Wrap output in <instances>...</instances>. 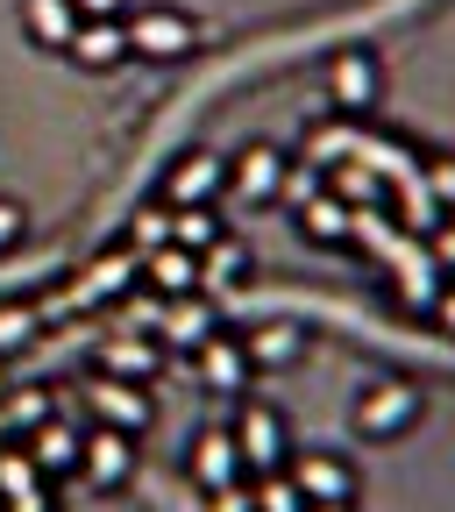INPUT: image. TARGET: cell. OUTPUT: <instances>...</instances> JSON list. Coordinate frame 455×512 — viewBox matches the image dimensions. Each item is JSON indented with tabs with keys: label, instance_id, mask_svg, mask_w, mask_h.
<instances>
[{
	"label": "cell",
	"instance_id": "f1b7e54d",
	"mask_svg": "<svg viewBox=\"0 0 455 512\" xmlns=\"http://www.w3.org/2000/svg\"><path fill=\"white\" fill-rule=\"evenodd\" d=\"M256 512H306L292 470H271V477H256Z\"/></svg>",
	"mask_w": 455,
	"mask_h": 512
},
{
	"label": "cell",
	"instance_id": "ba28073f",
	"mask_svg": "<svg viewBox=\"0 0 455 512\" xmlns=\"http://www.w3.org/2000/svg\"><path fill=\"white\" fill-rule=\"evenodd\" d=\"M79 477L93 491H121L128 477H136V434H121V427H93L86 448H79Z\"/></svg>",
	"mask_w": 455,
	"mask_h": 512
},
{
	"label": "cell",
	"instance_id": "6da1fadb",
	"mask_svg": "<svg viewBox=\"0 0 455 512\" xmlns=\"http://www.w3.org/2000/svg\"><path fill=\"white\" fill-rule=\"evenodd\" d=\"M228 434H235V448H242V470H249V477H271V470L292 463V427H285V413L264 406V399H242Z\"/></svg>",
	"mask_w": 455,
	"mask_h": 512
},
{
	"label": "cell",
	"instance_id": "7402d4cb",
	"mask_svg": "<svg viewBox=\"0 0 455 512\" xmlns=\"http://www.w3.org/2000/svg\"><path fill=\"white\" fill-rule=\"evenodd\" d=\"M242 349H249L256 370H285V363H299L306 335L292 328V320H264V328H249V335H242Z\"/></svg>",
	"mask_w": 455,
	"mask_h": 512
},
{
	"label": "cell",
	"instance_id": "1f68e13d",
	"mask_svg": "<svg viewBox=\"0 0 455 512\" xmlns=\"http://www.w3.org/2000/svg\"><path fill=\"white\" fill-rule=\"evenodd\" d=\"M328 157H356V128H320V136L306 143V164L328 171Z\"/></svg>",
	"mask_w": 455,
	"mask_h": 512
},
{
	"label": "cell",
	"instance_id": "d4e9b609",
	"mask_svg": "<svg viewBox=\"0 0 455 512\" xmlns=\"http://www.w3.org/2000/svg\"><path fill=\"white\" fill-rule=\"evenodd\" d=\"M50 413H57V399H50V392H36V384H22V392L0 399V427H8V441H15V434H36Z\"/></svg>",
	"mask_w": 455,
	"mask_h": 512
},
{
	"label": "cell",
	"instance_id": "5bb4252c",
	"mask_svg": "<svg viewBox=\"0 0 455 512\" xmlns=\"http://www.w3.org/2000/svg\"><path fill=\"white\" fill-rule=\"evenodd\" d=\"M22 448H29V463L43 470V477H72L79 470V448H86V434L64 420V413H50L36 434H22Z\"/></svg>",
	"mask_w": 455,
	"mask_h": 512
},
{
	"label": "cell",
	"instance_id": "7a4b0ae2",
	"mask_svg": "<svg viewBox=\"0 0 455 512\" xmlns=\"http://www.w3.org/2000/svg\"><path fill=\"white\" fill-rule=\"evenodd\" d=\"M143 278V256L128 249V242H114V249H100L93 264L72 278V292H64V306L72 313H93V306H114V299H128V285Z\"/></svg>",
	"mask_w": 455,
	"mask_h": 512
},
{
	"label": "cell",
	"instance_id": "52a82bcc",
	"mask_svg": "<svg viewBox=\"0 0 455 512\" xmlns=\"http://www.w3.org/2000/svg\"><path fill=\"white\" fill-rule=\"evenodd\" d=\"M413 420H420L413 384H370V392L356 399V434H370V441H399Z\"/></svg>",
	"mask_w": 455,
	"mask_h": 512
},
{
	"label": "cell",
	"instance_id": "8992f818",
	"mask_svg": "<svg viewBox=\"0 0 455 512\" xmlns=\"http://www.w3.org/2000/svg\"><path fill=\"white\" fill-rule=\"evenodd\" d=\"M285 171H292V157H285L278 143H249V150L228 164V192H235L242 207H278Z\"/></svg>",
	"mask_w": 455,
	"mask_h": 512
},
{
	"label": "cell",
	"instance_id": "9c48e42d",
	"mask_svg": "<svg viewBox=\"0 0 455 512\" xmlns=\"http://www.w3.org/2000/svg\"><path fill=\"white\" fill-rule=\"evenodd\" d=\"M377 93H384V72H377V57H370V50H342V57L328 64V100H335L349 121L370 114Z\"/></svg>",
	"mask_w": 455,
	"mask_h": 512
},
{
	"label": "cell",
	"instance_id": "83f0119b",
	"mask_svg": "<svg viewBox=\"0 0 455 512\" xmlns=\"http://www.w3.org/2000/svg\"><path fill=\"white\" fill-rule=\"evenodd\" d=\"M22 491H43V470L29 463V448H0V498H22Z\"/></svg>",
	"mask_w": 455,
	"mask_h": 512
},
{
	"label": "cell",
	"instance_id": "d590c367",
	"mask_svg": "<svg viewBox=\"0 0 455 512\" xmlns=\"http://www.w3.org/2000/svg\"><path fill=\"white\" fill-rule=\"evenodd\" d=\"M427 313H434V328H441V335H455V278H441V292H434Z\"/></svg>",
	"mask_w": 455,
	"mask_h": 512
},
{
	"label": "cell",
	"instance_id": "f546056e",
	"mask_svg": "<svg viewBox=\"0 0 455 512\" xmlns=\"http://www.w3.org/2000/svg\"><path fill=\"white\" fill-rule=\"evenodd\" d=\"M313 192H328V171H320V164H292V171H285V185H278V200L299 214V207L313 200Z\"/></svg>",
	"mask_w": 455,
	"mask_h": 512
},
{
	"label": "cell",
	"instance_id": "7bdbcfd3",
	"mask_svg": "<svg viewBox=\"0 0 455 512\" xmlns=\"http://www.w3.org/2000/svg\"><path fill=\"white\" fill-rule=\"evenodd\" d=\"M448 221H455V214H448Z\"/></svg>",
	"mask_w": 455,
	"mask_h": 512
},
{
	"label": "cell",
	"instance_id": "d6986e66",
	"mask_svg": "<svg viewBox=\"0 0 455 512\" xmlns=\"http://www.w3.org/2000/svg\"><path fill=\"white\" fill-rule=\"evenodd\" d=\"M249 278V242H235V235H221V242H207L200 249V292L207 299H221L228 285H242Z\"/></svg>",
	"mask_w": 455,
	"mask_h": 512
},
{
	"label": "cell",
	"instance_id": "d6a6232c",
	"mask_svg": "<svg viewBox=\"0 0 455 512\" xmlns=\"http://www.w3.org/2000/svg\"><path fill=\"white\" fill-rule=\"evenodd\" d=\"M420 178H427V192H434V207H448V214H455V157H427V164H420Z\"/></svg>",
	"mask_w": 455,
	"mask_h": 512
},
{
	"label": "cell",
	"instance_id": "b9f144b4",
	"mask_svg": "<svg viewBox=\"0 0 455 512\" xmlns=\"http://www.w3.org/2000/svg\"><path fill=\"white\" fill-rule=\"evenodd\" d=\"M0 448H8V427H0Z\"/></svg>",
	"mask_w": 455,
	"mask_h": 512
},
{
	"label": "cell",
	"instance_id": "5b68a950",
	"mask_svg": "<svg viewBox=\"0 0 455 512\" xmlns=\"http://www.w3.org/2000/svg\"><path fill=\"white\" fill-rule=\"evenodd\" d=\"M86 406H93V420H100V427H121V434H150V420H157V406H150L143 384L107 377V370H93V377H86Z\"/></svg>",
	"mask_w": 455,
	"mask_h": 512
},
{
	"label": "cell",
	"instance_id": "4316f807",
	"mask_svg": "<svg viewBox=\"0 0 455 512\" xmlns=\"http://www.w3.org/2000/svg\"><path fill=\"white\" fill-rule=\"evenodd\" d=\"M164 242H171V207H164V200H143L136 214H128V249L150 256V249H164Z\"/></svg>",
	"mask_w": 455,
	"mask_h": 512
},
{
	"label": "cell",
	"instance_id": "8fae6325",
	"mask_svg": "<svg viewBox=\"0 0 455 512\" xmlns=\"http://www.w3.org/2000/svg\"><path fill=\"white\" fill-rule=\"evenodd\" d=\"M207 335H221V320H214V299L207 292H185V299H164V320H157V342L164 349H200Z\"/></svg>",
	"mask_w": 455,
	"mask_h": 512
},
{
	"label": "cell",
	"instance_id": "8d00e7d4",
	"mask_svg": "<svg viewBox=\"0 0 455 512\" xmlns=\"http://www.w3.org/2000/svg\"><path fill=\"white\" fill-rule=\"evenodd\" d=\"M207 512H256V491H249V484H228V491H214Z\"/></svg>",
	"mask_w": 455,
	"mask_h": 512
},
{
	"label": "cell",
	"instance_id": "cb8c5ba5",
	"mask_svg": "<svg viewBox=\"0 0 455 512\" xmlns=\"http://www.w3.org/2000/svg\"><path fill=\"white\" fill-rule=\"evenodd\" d=\"M299 235H306V242H320V249L349 242V207L335 200V192H313V200L299 207Z\"/></svg>",
	"mask_w": 455,
	"mask_h": 512
},
{
	"label": "cell",
	"instance_id": "4dcf8cb0",
	"mask_svg": "<svg viewBox=\"0 0 455 512\" xmlns=\"http://www.w3.org/2000/svg\"><path fill=\"white\" fill-rule=\"evenodd\" d=\"M121 320H128V335H157V320H164V292H128Z\"/></svg>",
	"mask_w": 455,
	"mask_h": 512
},
{
	"label": "cell",
	"instance_id": "e575fe53",
	"mask_svg": "<svg viewBox=\"0 0 455 512\" xmlns=\"http://www.w3.org/2000/svg\"><path fill=\"white\" fill-rule=\"evenodd\" d=\"M22 228H29L22 200H0V249H15V242H22Z\"/></svg>",
	"mask_w": 455,
	"mask_h": 512
},
{
	"label": "cell",
	"instance_id": "4fadbf2b",
	"mask_svg": "<svg viewBox=\"0 0 455 512\" xmlns=\"http://www.w3.org/2000/svg\"><path fill=\"white\" fill-rule=\"evenodd\" d=\"M242 477H249V470H242V448H235L228 427H207L200 441H192V484H200L207 498L228 491V484H242Z\"/></svg>",
	"mask_w": 455,
	"mask_h": 512
},
{
	"label": "cell",
	"instance_id": "9a60e30c",
	"mask_svg": "<svg viewBox=\"0 0 455 512\" xmlns=\"http://www.w3.org/2000/svg\"><path fill=\"white\" fill-rule=\"evenodd\" d=\"M100 370H107V377H128V384H150V377L164 370V342H157V335H128V328H121V335H107V342H100Z\"/></svg>",
	"mask_w": 455,
	"mask_h": 512
},
{
	"label": "cell",
	"instance_id": "f35d334b",
	"mask_svg": "<svg viewBox=\"0 0 455 512\" xmlns=\"http://www.w3.org/2000/svg\"><path fill=\"white\" fill-rule=\"evenodd\" d=\"M0 512H50L43 491H22V498H0Z\"/></svg>",
	"mask_w": 455,
	"mask_h": 512
},
{
	"label": "cell",
	"instance_id": "603a6c76",
	"mask_svg": "<svg viewBox=\"0 0 455 512\" xmlns=\"http://www.w3.org/2000/svg\"><path fill=\"white\" fill-rule=\"evenodd\" d=\"M43 335V306L36 299H0V363L8 356H29Z\"/></svg>",
	"mask_w": 455,
	"mask_h": 512
},
{
	"label": "cell",
	"instance_id": "ac0fdd59",
	"mask_svg": "<svg viewBox=\"0 0 455 512\" xmlns=\"http://www.w3.org/2000/svg\"><path fill=\"white\" fill-rule=\"evenodd\" d=\"M328 192H335V200H342L349 214H363V207H384V200H392V185H384L363 157H342V164L328 171Z\"/></svg>",
	"mask_w": 455,
	"mask_h": 512
},
{
	"label": "cell",
	"instance_id": "3957f363",
	"mask_svg": "<svg viewBox=\"0 0 455 512\" xmlns=\"http://www.w3.org/2000/svg\"><path fill=\"white\" fill-rule=\"evenodd\" d=\"M128 50L150 57V64H178V57L200 50V22L185 8H143V15H128Z\"/></svg>",
	"mask_w": 455,
	"mask_h": 512
},
{
	"label": "cell",
	"instance_id": "30bf717a",
	"mask_svg": "<svg viewBox=\"0 0 455 512\" xmlns=\"http://www.w3.org/2000/svg\"><path fill=\"white\" fill-rule=\"evenodd\" d=\"M192 363H200L207 392H228V399H242V392H249V377H256V363H249L242 335H207L200 349H192Z\"/></svg>",
	"mask_w": 455,
	"mask_h": 512
},
{
	"label": "cell",
	"instance_id": "60d3db41",
	"mask_svg": "<svg viewBox=\"0 0 455 512\" xmlns=\"http://www.w3.org/2000/svg\"><path fill=\"white\" fill-rule=\"evenodd\" d=\"M0 399H8V363H0Z\"/></svg>",
	"mask_w": 455,
	"mask_h": 512
},
{
	"label": "cell",
	"instance_id": "e0dca14e",
	"mask_svg": "<svg viewBox=\"0 0 455 512\" xmlns=\"http://www.w3.org/2000/svg\"><path fill=\"white\" fill-rule=\"evenodd\" d=\"M143 285H150V292H164V299L200 292V256H192V249H178V242L150 249V256H143Z\"/></svg>",
	"mask_w": 455,
	"mask_h": 512
},
{
	"label": "cell",
	"instance_id": "484cf974",
	"mask_svg": "<svg viewBox=\"0 0 455 512\" xmlns=\"http://www.w3.org/2000/svg\"><path fill=\"white\" fill-rule=\"evenodd\" d=\"M228 228H221V214L214 207H171V242L178 249H192V256H200L207 242H221Z\"/></svg>",
	"mask_w": 455,
	"mask_h": 512
},
{
	"label": "cell",
	"instance_id": "ffe728a7",
	"mask_svg": "<svg viewBox=\"0 0 455 512\" xmlns=\"http://www.w3.org/2000/svg\"><path fill=\"white\" fill-rule=\"evenodd\" d=\"M22 29H29V43L64 50L79 36V8H72V0H22Z\"/></svg>",
	"mask_w": 455,
	"mask_h": 512
},
{
	"label": "cell",
	"instance_id": "836d02e7",
	"mask_svg": "<svg viewBox=\"0 0 455 512\" xmlns=\"http://www.w3.org/2000/svg\"><path fill=\"white\" fill-rule=\"evenodd\" d=\"M427 256H434L441 278H455V221H434V228H427Z\"/></svg>",
	"mask_w": 455,
	"mask_h": 512
},
{
	"label": "cell",
	"instance_id": "74e56055",
	"mask_svg": "<svg viewBox=\"0 0 455 512\" xmlns=\"http://www.w3.org/2000/svg\"><path fill=\"white\" fill-rule=\"evenodd\" d=\"M72 8H79V22H121L128 0H72Z\"/></svg>",
	"mask_w": 455,
	"mask_h": 512
},
{
	"label": "cell",
	"instance_id": "2e32d148",
	"mask_svg": "<svg viewBox=\"0 0 455 512\" xmlns=\"http://www.w3.org/2000/svg\"><path fill=\"white\" fill-rule=\"evenodd\" d=\"M64 50H72L79 72H114L121 57H136V50H128V22H79V36Z\"/></svg>",
	"mask_w": 455,
	"mask_h": 512
},
{
	"label": "cell",
	"instance_id": "44dd1931",
	"mask_svg": "<svg viewBox=\"0 0 455 512\" xmlns=\"http://www.w3.org/2000/svg\"><path fill=\"white\" fill-rule=\"evenodd\" d=\"M392 271H399V292H406V306H434V292H441V271H434V256L420 249V242H392Z\"/></svg>",
	"mask_w": 455,
	"mask_h": 512
},
{
	"label": "cell",
	"instance_id": "277c9868",
	"mask_svg": "<svg viewBox=\"0 0 455 512\" xmlns=\"http://www.w3.org/2000/svg\"><path fill=\"white\" fill-rule=\"evenodd\" d=\"M221 192H228V157L221 150H185V157H171L157 200L164 207H214Z\"/></svg>",
	"mask_w": 455,
	"mask_h": 512
},
{
	"label": "cell",
	"instance_id": "ab89813d",
	"mask_svg": "<svg viewBox=\"0 0 455 512\" xmlns=\"http://www.w3.org/2000/svg\"><path fill=\"white\" fill-rule=\"evenodd\" d=\"M306 512H349V505H306Z\"/></svg>",
	"mask_w": 455,
	"mask_h": 512
},
{
	"label": "cell",
	"instance_id": "7c38bea8",
	"mask_svg": "<svg viewBox=\"0 0 455 512\" xmlns=\"http://www.w3.org/2000/svg\"><path fill=\"white\" fill-rule=\"evenodd\" d=\"M285 470H292V484H299L306 505H356V470L342 456H299Z\"/></svg>",
	"mask_w": 455,
	"mask_h": 512
}]
</instances>
